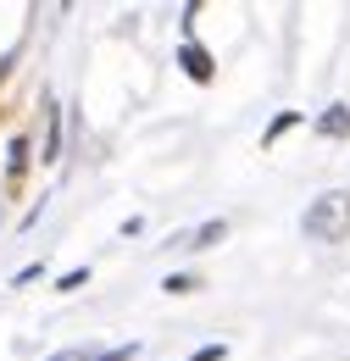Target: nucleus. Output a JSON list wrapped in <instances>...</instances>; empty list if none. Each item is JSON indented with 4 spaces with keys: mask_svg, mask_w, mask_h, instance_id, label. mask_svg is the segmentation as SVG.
Masks as SVG:
<instances>
[{
    "mask_svg": "<svg viewBox=\"0 0 350 361\" xmlns=\"http://www.w3.org/2000/svg\"><path fill=\"white\" fill-rule=\"evenodd\" d=\"M350 233V195L328 189L306 206V239H345Z\"/></svg>",
    "mask_w": 350,
    "mask_h": 361,
    "instance_id": "f257e3e1",
    "label": "nucleus"
},
{
    "mask_svg": "<svg viewBox=\"0 0 350 361\" xmlns=\"http://www.w3.org/2000/svg\"><path fill=\"white\" fill-rule=\"evenodd\" d=\"M23 173H28V139H11V161H6V195H23Z\"/></svg>",
    "mask_w": 350,
    "mask_h": 361,
    "instance_id": "f03ea898",
    "label": "nucleus"
},
{
    "mask_svg": "<svg viewBox=\"0 0 350 361\" xmlns=\"http://www.w3.org/2000/svg\"><path fill=\"white\" fill-rule=\"evenodd\" d=\"M50 361H133V345H111V350H56Z\"/></svg>",
    "mask_w": 350,
    "mask_h": 361,
    "instance_id": "7ed1b4c3",
    "label": "nucleus"
},
{
    "mask_svg": "<svg viewBox=\"0 0 350 361\" xmlns=\"http://www.w3.org/2000/svg\"><path fill=\"white\" fill-rule=\"evenodd\" d=\"M317 134L322 139H345L350 134V106H328V111L317 117Z\"/></svg>",
    "mask_w": 350,
    "mask_h": 361,
    "instance_id": "20e7f679",
    "label": "nucleus"
},
{
    "mask_svg": "<svg viewBox=\"0 0 350 361\" xmlns=\"http://www.w3.org/2000/svg\"><path fill=\"white\" fill-rule=\"evenodd\" d=\"M178 61H183V73H189L195 84H206V78H212V56H206V50L195 45V39L183 45V56H178Z\"/></svg>",
    "mask_w": 350,
    "mask_h": 361,
    "instance_id": "39448f33",
    "label": "nucleus"
},
{
    "mask_svg": "<svg viewBox=\"0 0 350 361\" xmlns=\"http://www.w3.org/2000/svg\"><path fill=\"white\" fill-rule=\"evenodd\" d=\"M212 239H222V223H206V228H195V233H189L183 245H189V250H206Z\"/></svg>",
    "mask_w": 350,
    "mask_h": 361,
    "instance_id": "423d86ee",
    "label": "nucleus"
},
{
    "mask_svg": "<svg viewBox=\"0 0 350 361\" xmlns=\"http://www.w3.org/2000/svg\"><path fill=\"white\" fill-rule=\"evenodd\" d=\"M195 361H222V345H206V350H195Z\"/></svg>",
    "mask_w": 350,
    "mask_h": 361,
    "instance_id": "0eeeda50",
    "label": "nucleus"
}]
</instances>
